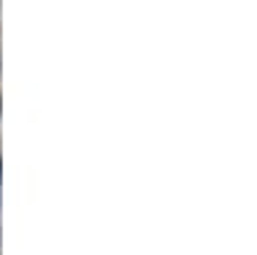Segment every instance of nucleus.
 I'll return each mask as SVG.
<instances>
[{"label":"nucleus","mask_w":257,"mask_h":255,"mask_svg":"<svg viewBox=\"0 0 257 255\" xmlns=\"http://www.w3.org/2000/svg\"><path fill=\"white\" fill-rule=\"evenodd\" d=\"M0 181H3V160H0Z\"/></svg>","instance_id":"f257e3e1"}]
</instances>
